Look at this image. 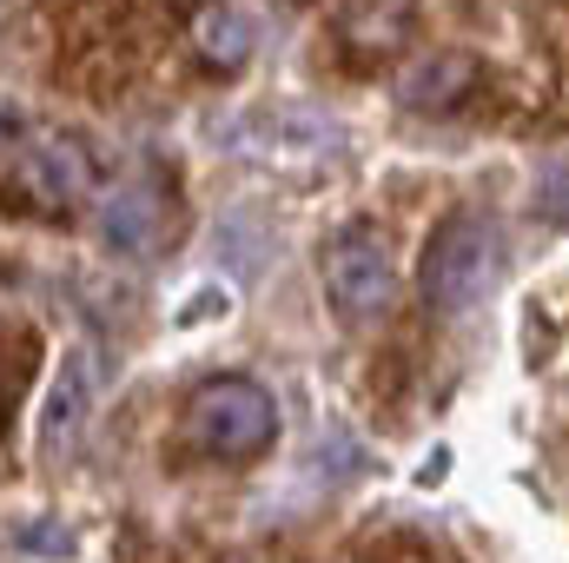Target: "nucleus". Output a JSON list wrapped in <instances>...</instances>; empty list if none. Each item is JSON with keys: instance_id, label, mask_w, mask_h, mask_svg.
<instances>
[{"instance_id": "nucleus-1", "label": "nucleus", "mask_w": 569, "mask_h": 563, "mask_svg": "<svg viewBox=\"0 0 569 563\" xmlns=\"http://www.w3.org/2000/svg\"><path fill=\"white\" fill-rule=\"evenodd\" d=\"M503 266H510V239H503V226L490 213H477V206L443 213L425 239V259H418L425 312H437V318H470L503 285Z\"/></svg>"}, {"instance_id": "nucleus-2", "label": "nucleus", "mask_w": 569, "mask_h": 563, "mask_svg": "<svg viewBox=\"0 0 569 563\" xmlns=\"http://www.w3.org/2000/svg\"><path fill=\"white\" fill-rule=\"evenodd\" d=\"M179 451L199 457V464H252L279 444V398L246 378V372H226V378H206L186 412H179Z\"/></svg>"}, {"instance_id": "nucleus-3", "label": "nucleus", "mask_w": 569, "mask_h": 563, "mask_svg": "<svg viewBox=\"0 0 569 563\" xmlns=\"http://www.w3.org/2000/svg\"><path fill=\"white\" fill-rule=\"evenodd\" d=\"M318 273H325V298H331V312H338L345 325H378V318H391V305H398V266H391V239H385L371 219L338 226V233L325 239Z\"/></svg>"}, {"instance_id": "nucleus-4", "label": "nucleus", "mask_w": 569, "mask_h": 563, "mask_svg": "<svg viewBox=\"0 0 569 563\" xmlns=\"http://www.w3.org/2000/svg\"><path fill=\"white\" fill-rule=\"evenodd\" d=\"M93 405H100V352H93V345H67V358H60V372H53V385H47L40 444H47L53 457H67V451L80 444L87 418H93Z\"/></svg>"}, {"instance_id": "nucleus-5", "label": "nucleus", "mask_w": 569, "mask_h": 563, "mask_svg": "<svg viewBox=\"0 0 569 563\" xmlns=\"http://www.w3.org/2000/svg\"><path fill=\"white\" fill-rule=\"evenodd\" d=\"M483 87V60L477 53H463V47H430L418 53L405 73H398V107L405 113H457L470 93Z\"/></svg>"}, {"instance_id": "nucleus-6", "label": "nucleus", "mask_w": 569, "mask_h": 563, "mask_svg": "<svg viewBox=\"0 0 569 563\" xmlns=\"http://www.w3.org/2000/svg\"><path fill=\"white\" fill-rule=\"evenodd\" d=\"M192 47H199V60H206V67L239 73V67L252 60L259 33H252V20H246L232 0H212V7H199V20H192Z\"/></svg>"}, {"instance_id": "nucleus-7", "label": "nucleus", "mask_w": 569, "mask_h": 563, "mask_svg": "<svg viewBox=\"0 0 569 563\" xmlns=\"http://www.w3.org/2000/svg\"><path fill=\"white\" fill-rule=\"evenodd\" d=\"M27 186L47 192L53 206H73V199L93 192V166H87V152H80L73 140H47L33 159H27Z\"/></svg>"}, {"instance_id": "nucleus-8", "label": "nucleus", "mask_w": 569, "mask_h": 563, "mask_svg": "<svg viewBox=\"0 0 569 563\" xmlns=\"http://www.w3.org/2000/svg\"><path fill=\"white\" fill-rule=\"evenodd\" d=\"M107 233H113V246L146 253V246H152V192H120V199L107 206Z\"/></svg>"}, {"instance_id": "nucleus-9", "label": "nucleus", "mask_w": 569, "mask_h": 563, "mask_svg": "<svg viewBox=\"0 0 569 563\" xmlns=\"http://www.w3.org/2000/svg\"><path fill=\"white\" fill-rule=\"evenodd\" d=\"M537 219H550L557 233H569V159L537 179Z\"/></svg>"}]
</instances>
